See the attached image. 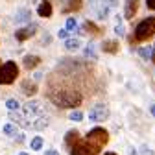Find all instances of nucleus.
<instances>
[{
    "mask_svg": "<svg viewBox=\"0 0 155 155\" xmlns=\"http://www.w3.org/2000/svg\"><path fill=\"white\" fill-rule=\"evenodd\" d=\"M70 155H94V151H92V148L89 146V142L83 139V140H80L78 139L70 148Z\"/></svg>",
    "mask_w": 155,
    "mask_h": 155,
    "instance_id": "nucleus-7",
    "label": "nucleus"
},
{
    "mask_svg": "<svg viewBox=\"0 0 155 155\" xmlns=\"http://www.w3.org/2000/svg\"><path fill=\"white\" fill-rule=\"evenodd\" d=\"M4 133L8 135V137H11V139L22 140V135L18 133V126H17V124H6V126H4Z\"/></svg>",
    "mask_w": 155,
    "mask_h": 155,
    "instance_id": "nucleus-13",
    "label": "nucleus"
},
{
    "mask_svg": "<svg viewBox=\"0 0 155 155\" xmlns=\"http://www.w3.org/2000/svg\"><path fill=\"white\" fill-rule=\"evenodd\" d=\"M81 8V0H68V6L65 8V11L68 13V11H78Z\"/></svg>",
    "mask_w": 155,
    "mask_h": 155,
    "instance_id": "nucleus-22",
    "label": "nucleus"
},
{
    "mask_svg": "<svg viewBox=\"0 0 155 155\" xmlns=\"http://www.w3.org/2000/svg\"><path fill=\"white\" fill-rule=\"evenodd\" d=\"M142 153H144V155H153V151H150V150H148L146 146H144V150H142Z\"/></svg>",
    "mask_w": 155,
    "mask_h": 155,
    "instance_id": "nucleus-31",
    "label": "nucleus"
},
{
    "mask_svg": "<svg viewBox=\"0 0 155 155\" xmlns=\"http://www.w3.org/2000/svg\"><path fill=\"white\" fill-rule=\"evenodd\" d=\"M78 139H80V131H76V129H70V131H67V137H65V144L70 148Z\"/></svg>",
    "mask_w": 155,
    "mask_h": 155,
    "instance_id": "nucleus-18",
    "label": "nucleus"
},
{
    "mask_svg": "<svg viewBox=\"0 0 155 155\" xmlns=\"http://www.w3.org/2000/svg\"><path fill=\"white\" fill-rule=\"evenodd\" d=\"M35 31H37V24H30V26H24V28H21V30H17L15 31V37H17V41H26V39H30L31 35H35Z\"/></svg>",
    "mask_w": 155,
    "mask_h": 155,
    "instance_id": "nucleus-9",
    "label": "nucleus"
},
{
    "mask_svg": "<svg viewBox=\"0 0 155 155\" xmlns=\"http://www.w3.org/2000/svg\"><path fill=\"white\" fill-rule=\"evenodd\" d=\"M83 54H85L87 57H91V59H96V52H94V46H92V45H89V46H85V50H83Z\"/></svg>",
    "mask_w": 155,
    "mask_h": 155,
    "instance_id": "nucleus-26",
    "label": "nucleus"
},
{
    "mask_svg": "<svg viewBox=\"0 0 155 155\" xmlns=\"http://www.w3.org/2000/svg\"><path fill=\"white\" fill-rule=\"evenodd\" d=\"M6 105H8V109L9 111H15V109H21V104H18L15 98H9L8 102H6Z\"/></svg>",
    "mask_w": 155,
    "mask_h": 155,
    "instance_id": "nucleus-25",
    "label": "nucleus"
},
{
    "mask_svg": "<svg viewBox=\"0 0 155 155\" xmlns=\"http://www.w3.org/2000/svg\"><path fill=\"white\" fill-rule=\"evenodd\" d=\"M118 48H120L118 41H104V45H102V50L105 54H116V52H118Z\"/></svg>",
    "mask_w": 155,
    "mask_h": 155,
    "instance_id": "nucleus-16",
    "label": "nucleus"
},
{
    "mask_svg": "<svg viewBox=\"0 0 155 155\" xmlns=\"http://www.w3.org/2000/svg\"><path fill=\"white\" fill-rule=\"evenodd\" d=\"M109 114H111V111H109V107L105 104H96V105H92L89 109V120H92V122H104V120L109 118Z\"/></svg>",
    "mask_w": 155,
    "mask_h": 155,
    "instance_id": "nucleus-6",
    "label": "nucleus"
},
{
    "mask_svg": "<svg viewBox=\"0 0 155 155\" xmlns=\"http://www.w3.org/2000/svg\"><path fill=\"white\" fill-rule=\"evenodd\" d=\"M83 30H85L87 33H98V31H100V30L96 28V26H94V24H92L91 21H87V22L83 24Z\"/></svg>",
    "mask_w": 155,
    "mask_h": 155,
    "instance_id": "nucleus-24",
    "label": "nucleus"
},
{
    "mask_svg": "<svg viewBox=\"0 0 155 155\" xmlns=\"http://www.w3.org/2000/svg\"><path fill=\"white\" fill-rule=\"evenodd\" d=\"M50 100L59 107H76L81 104L83 96L76 89H55L50 92Z\"/></svg>",
    "mask_w": 155,
    "mask_h": 155,
    "instance_id": "nucleus-1",
    "label": "nucleus"
},
{
    "mask_svg": "<svg viewBox=\"0 0 155 155\" xmlns=\"http://www.w3.org/2000/svg\"><path fill=\"white\" fill-rule=\"evenodd\" d=\"M68 118H70L72 122H81V120H83V113H81V111H72V113L68 114Z\"/></svg>",
    "mask_w": 155,
    "mask_h": 155,
    "instance_id": "nucleus-23",
    "label": "nucleus"
},
{
    "mask_svg": "<svg viewBox=\"0 0 155 155\" xmlns=\"http://www.w3.org/2000/svg\"><path fill=\"white\" fill-rule=\"evenodd\" d=\"M85 140L89 142V146L92 148V151H94V155H96V153H98V151L107 144V140H109V133H107L104 127H94V129H91V131L87 133Z\"/></svg>",
    "mask_w": 155,
    "mask_h": 155,
    "instance_id": "nucleus-2",
    "label": "nucleus"
},
{
    "mask_svg": "<svg viewBox=\"0 0 155 155\" xmlns=\"http://www.w3.org/2000/svg\"><path fill=\"white\" fill-rule=\"evenodd\" d=\"M114 0H89V6L91 9L94 11V15L100 18V21H105V18L109 17L111 9L114 8Z\"/></svg>",
    "mask_w": 155,
    "mask_h": 155,
    "instance_id": "nucleus-4",
    "label": "nucleus"
},
{
    "mask_svg": "<svg viewBox=\"0 0 155 155\" xmlns=\"http://www.w3.org/2000/svg\"><path fill=\"white\" fill-rule=\"evenodd\" d=\"M139 9V0H126V6H124V17L126 18H133L137 15Z\"/></svg>",
    "mask_w": 155,
    "mask_h": 155,
    "instance_id": "nucleus-10",
    "label": "nucleus"
},
{
    "mask_svg": "<svg viewBox=\"0 0 155 155\" xmlns=\"http://www.w3.org/2000/svg\"><path fill=\"white\" fill-rule=\"evenodd\" d=\"M104 155H116V153H113V151H107V153H104Z\"/></svg>",
    "mask_w": 155,
    "mask_h": 155,
    "instance_id": "nucleus-36",
    "label": "nucleus"
},
{
    "mask_svg": "<svg viewBox=\"0 0 155 155\" xmlns=\"http://www.w3.org/2000/svg\"><path fill=\"white\" fill-rule=\"evenodd\" d=\"M114 33H116V35H118V37H124V33H126V30H124V26H122V22L114 26Z\"/></svg>",
    "mask_w": 155,
    "mask_h": 155,
    "instance_id": "nucleus-27",
    "label": "nucleus"
},
{
    "mask_svg": "<svg viewBox=\"0 0 155 155\" xmlns=\"http://www.w3.org/2000/svg\"><path fill=\"white\" fill-rule=\"evenodd\" d=\"M45 155H59V151H55V150H48V151H45Z\"/></svg>",
    "mask_w": 155,
    "mask_h": 155,
    "instance_id": "nucleus-30",
    "label": "nucleus"
},
{
    "mask_svg": "<svg viewBox=\"0 0 155 155\" xmlns=\"http://www.w3.org/2000/svg\"><path fill=\"white\" fill-rule=\"evenodd\" d=\"M129 155H137V150H133V148H131V150H129Z\"/></svg>",
    "mask_w": 155,
    "mask_h": 155,
    "instance_id": "nucleus-33",
    "label": "nucleus"
},
{
    "mask_svg": "<svg viewBox=\"0 0 155 155\" xmlns=\"http://www.w3.org/2000/svg\"><path fill=\"white\" fill-rule=\"evenodd\" d=\"M43 144H45V142H43V139H41V137H33V139H31V142H30V148H31L33 151H39V150L43 148Z\"/></svg>",
    "mask_w": 155,
    "mask_h": 155,
    "instance_id": "nucleus-21",
    "label": "nucleus"
},
{
    "mask_svg": "<svg viewBox=\"0 0 155 155\" xmlns=\"http://www.w3.org/2000/svg\"><path fill=\"white\" fill-rule=\"evenodd\" d=\"M65 48L68 52H76L81 48V41L80 39H65Z\"/></svg>",
    "mask_w": 155,
    "mask_h": 155,
    "instance_id": "nucleus-17",
    "label": "nucleus"
},
{
    "mask_svg": "<svg viewBox=\"0 0 155 155\" xmlns=\"http://www.w3.org/2000/svg\"><path fill=\"white\" fill-rule=\"evenodd\" d=\"M151 52H153V48L151 46H142V48H139V55L142 57V59H151Z\"/></svg>",
    "mask_w": 155,
    "mask_h": 155,
    "instance_id": "nucleus-20",
    "label": "nucleus"
},
{
    "mask_svg": "<svg viewBox=\"0 0 155 155\" xmlns=\"http://www.w3.org/2000/svg\"><path fill=\"white\" fill-rule=\"evenodd\" d=\"M68 30L67 28H63V30H59V31H57V37H59V39H68Z\"/></svg>",
    "mask_w": 155,
    "mask_h": 155,
    "instance_id": "nucleus-28",
    "label": "nucleus"
},
{
    "mask_svg": "<svg viewBox=\"0 0 155 155\" xmlns=\"http://www.w3.org/2000/svg\"><path fill=\"white\" fill-rule=\"evenodd\" d=\"M150 113H151V114H153V116H155V104H153V105H151V107H150Z\"/></svg>",
    "mask_w": 155,
    "mask_h": 155,
    "instance_id": "nucleus-32",
    "label": "nucleus"
},
{
    "mask_svg": "<svg viewBox=\"0 0 155 155\" xmlns=\"http://www.w3.org/2000/svg\"><path fill=\"white\" fill-rule=\"evenodd\" d=\"M18 76V67L13 61H8L4 65H0V85H9L17 80Z\"/></svg>",
    "mask_w": 155,
    "mask_h": 155,
    "instance_id": "nucleus-5",
    "label": "nucleus"
},
{
    "mask_svg": "<svg viewBox=\"0 0 155 155\" xmlns=\"http://www.w3.org/2000/svg\"><path fill=\"white\" fill-rule=\"evenodd\" d=\"M37 15H39V17H45V18L52 17V4L48 2V0H43V2L39 4V8H37Z\"/></svg>",
    "mask_w": 155,
    "mask_h": 155,
    "instance_id": "nucleus-12",
    "label": "nucleus"
},
{
    "mask_svg": "<svg viewBox=\"0 0 155 155\" xmlns=\"http://www.w3.org/2000/svg\"><path fill=\"white\" fill-rule=\"evenodd\" d=\"M22 63H24V67L28 70H31V68H35L39 63H41V57H39V55H26L22 59Z\"/></svg>",
    "mask_w": 155,
    "mask_h": 155,
    "instance_id": "nucleus-15",
    "label": "nucleus"
},
{
    "mask_svg": "<svg viewBox=\"0 0 155 155\" xmlns=\"http://www.w3.org/2000/svg\"><path fill=\"white\" fill-rule=\"evenodd\" d=\"M21 91H22L26 96H33V94H37V85H35L33 81H30V80H24V81L21 83Z\"/></svg>",
    "mask_w": 155,
    "mask_h": 155,
    "instance_id": "nucleus-14",
    "label": "nucleus"
},
{
    "mask_svg": "<svg viewBox=\"0 0 155 155\" xmlns=\"http://www.w3.org/2000/svg\"><path fill=\"white\" fill-rule=\"evenodd\" d=\"M155 35V17H148L135 28V41H146Z\"/></svg>",
    "mask_w": 155,
    "mask_h": 155,
    "instance_id": "nucleus-3",
    "label": "nucleus"
},
{
    "mask_svg": "<svg viewBox=\"0 0 155 155\" xmlns=\"http://www.w3.org/2000/svg\"><path fill=\"white\" fill-rule=\"evenodd\" d=\"M151 61H155V46H153V52H151Z\"/></svg>",
    "mask_w": 155,
    "mask_h": 155,
    "instance_id": "nucleus-34",
    "label": "nucleus"
},
{
    "mask_svg": "<svg viewBox=\"0 0 155 155\" xmlns=\"http://www.w3.org/2000/svg\"><path fill=\"white\" fill-rule=\"evenodd\" d=\"M17 155H30V153H26V151H21V153H17Z\"/></svg>",
    "mask_w": 155,
    "mask_h": 155,
    "instance_id": "nucleus-35",
    "label": "nucleus"
},
{
    "mask_svg": "<svg viewBox=\"0 0 155 155\" xmlns=\"http://www.w3.org/2000/svg\"><path fill=\"white\" fill-rule=\"evenodd\" d=\"M146 6L148 9H155V0H146Z\"/></svg>",
    "mask_w": 155,
    "mask_h": 155,
    "instance_id": "nucleus-29",
    "label": "nucleus"
},
{
    "mask_svg": "<svg viewBox=\"0 0 155 155\" xmlns=\"http://www.w3.org/2000/svg\"><path fill=\"white\" fill-rule=\"evenodd\" d=\"M43 113H45V111H43L41 102H35V100L28 102V104L24 105V109H22V114L26 116V118H33V116H39V114H43Z\"/></svg>",
    "mask_w": 155,
    "mask_h": 155,
    "instance_id": "nucleus-8",
    "label": "nucleus"
},
{
    "mask_svg": "<svg viewBox=\"0 0 155 155\" xmlns=\"http://www.w3.org/2000/svg\"><path fill=\"white\" fill-rule=\"evenodd\" d=\"M65 28H67L70 33H74V31H78V33H80V31H81V30H78V21H76L74 17L67 18V24H65Z\"/></svg>",
    "mask_w": 155,
    "mask_h": 155,
    "instance_id": "nucleus-19",
    "label": "nucleus"
},
{
    "mask_svg": "<svg viewBox=\"0 0 155 155\" xmlns=\"http://www.w3.org/2000/svg\"><path fill=\"white\" fill-rule=\"evenodd\" d=\"M30 17H31V11L28 8H21L13 21H15V24H22V22H30Z\"/></svg>",
    "mask_w": 155,
    "mask_h": 155,
    "instance_id": "nucleus-11",
    "label": "nucleus"
}]
</instances>
